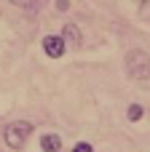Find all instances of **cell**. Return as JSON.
<instances>
[{"instance_id":"1","label":"cell","mask_w":150,"mask_h":152,"mask_svg":"<svg viewBox=\"0 0 150 152\" xmlns=\"http://www.w3.org/2000/svg\"><path fill=\"white\" fill-rule=\"evenodd\" d=\"M35 131V123L30 120H13V123H5L3 126V142L11 147V150H21L27 144V139L32 136Z\"/></svg>"},{"instance_id":"2","label":"cell","mask_w":150,"mask_h":152,"mask_svg":"<svg viewBox=\"0 0 150 152\" xmlns=\"http://www.w3.org/2000/svg\"><path fill=\"white\" fill-rule=\"evenodd\" d=\"M126 75L132 80H148L150 77V53L142 48H132L126 53Z\"/></svg>"},{"instance_id":"3","label":"cell","mask_w":150,"mask_h":152,"mask_svg":"<svg viewBox=\"0 0 150 152\" xmlns=\"http://www.w3.org/2000/svg\"><path fill=\"white\" fill-rule=\"evenodd\" d=\"M64 48H67V43H64L62 35H46L43 37V53L48 59H62L64 56Z\"/></svg>"},{"instance_id":"4","label":"cell","mask_w":150,"mask_h":152,"mask_svg":"<svg viewBox=\"0 0 150 152\" xmlns=\"http://www.w3.org/2000/svg\"><path fill=\"white\" fill-rule=\"evenodd\" d=\"M62 37H64V43H70L72 48H81V43H83V40H81V29H78L72 21H67V24H64Z\"/></svg>"},{"instance_id":"5","label":"cell","mask_w":150,"mask_h":152,"mask_svg":"<svg viewBox=\"0 0 150 152\" xmlns=\"http://www.w3.org/2000/svg\"><path fill=\"white\" fill-rule=\"evenodd\" d=\"M40 150L43 152H59L62 150V139L56 134H43L40 136Z\"/></svg>"},{"instance_id":"6","label":"cell","mask_w":150,"mask_h":152,"mask_svg":"<svg viewBox=\"0 0 150 152\" xmlns=\"http://www.w3.org/2000/svg\"><path fill=\"white\" fill-rule=\"evenodd\" d=\"M126 118H129V123H140V120L145 118V107L137 104V102H132L129 110H126Z\"/></svg>"},{"instance_id":"7","label":"cell","mask_w":150,"mask_h":152,"mask_svg":"<svg viewBox=\"0 0 150 152\" xmlns=\"http://www.w3.org/2000/svg\"><path fill=\"white\" fill-rule=\"evenodd\" d=\"M11 5H19V8H35L38 0H8Z\"/></svg>"},{"instance_id":"8","label":"cell","mask_w":150,"mask_h":152,"mask_svg":"<svg viewBox=\"0 0 150 152\" xmlns=\"http://www.w3.org/2000/svg\"><path fill=\"white\" fill-rule=\"evenodd\" d=\"M72 152H94V147H91L89 142H78V144L72 147Z\"/></svg>"},{"instance_id":"9","label":"cell","mask_w":150,"mask_h":152,"mask_svg":"<svg viewBox=\"0 0 150 152\" xmlns=\"http://www.w3.org/2000/svg\"><path fill=\"white\" fill-rule=\"evenodd\" d=\"M67 8H70V0H56V11H62V13H64Z\"/></svg>"},{"instance_id":"10","label":"cell","mask_w":150,"mask_h":152,"mask_svg":"<svg viewBox=\"0 0 150 152\" xmlns=\"http://www.w3.org/2000/svg\"><path fill=\"white\" fill-rule=\"evenodd\" d=\"M134 5H137V8H142V5H148V0H134Z\"/></svg>"}]
</instances>
